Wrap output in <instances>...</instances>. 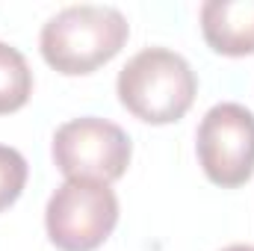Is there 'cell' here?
<instances>
[{
    "instance_id": "obj_3",
    "label": "cell",
    "mask_w": 254,
    "mask_h": 251,
    "mask_svg": "<svg viewBox=\"0 0 254 251\" xmlns=\"http://www.w3.org/2000/svg\"><path fill=\"white\" fill-rule=\"evenodd\" d=\"M119 225V198L110 184L68 178L48 201L45 228L60 251H95Z\"/></svg>"
},
{
    "instance_id": "obj_5",
    "label": "cell",
    "mask_w": 254,
    "mask_h": 251,
    "mask_svg": "<svg viewBox=\"0 0 254 251\" xmlns=\"http://www.w3.org/2000/svg\"><path fill=\"white\" fill-rule=\"evenodd\" d=\"M195 151L216 187H243L254 175V113L234 101L210 107L198 125Z\"/></svg>"
},
{
    "instance_id": "obj_1",
    "label": "cell",
    "mask_w": 254,
    "mask_h": 251,
    "mask_svg": "<svg viewBox=\"0 0 254 251\" xmlns=\"http://www.w3.org/2000/svg\"><path fill=\"white\" fill-rule=\"evenodd\" d=\"M130 36V24L116 6L74 3L60 9L42 27V57L60 74H92L110 63Z\"/></svg>"
},
{
    "instance_id": "obj_8",
    "label": "cell",
    "mask_w": 254,
    "mask_h": 251,
    "mask_svg": "<svg viewBox=\"0 0 254 251\" xmlns=\"http://www.w3.org/2000/svg\"><path fill=\"white\" fill-rule=\"evenodd\" d=\"M27 160L21 157V151L9 148V145H0V210H6L9 204L18 201V195L24 192L27 184Z\"/></svg>"
},
{
    "instance_id": "obj_7",
    "label": "cell",
    "mask_w": 254,
    "mask_h": 251,
    "mask_svg": "<svg viewBox=\"0 0 254 251\" xmlns=\"http://www.w3.org/2000/svg\"><path fill=\"white\" fill-rule=\"evenodd\" d=\"M33 92V71L27 65V57L0 42V116L21 110L30 101Z\"/></svg>"
},
{
    "instance_id": "obj_2",
    "label": "cell",
    "mask_w": 254,
    "mask_h": 251,
    "mask_svg": "<svg viewBox=\"0 0 254 251\" xmlns=\"http://www.w3.org/2000/svg\"><path fill=\"white\" fill-rule=\"evenodd\" d=\"M119 101L148 125H172L187 116L198 80L192 65L169 48H145L119 71Z\"/></svg>"
},
{
    "instance_id": "obj_4",
    "label": "cell",
    "mask_w": 254,
    "mask_h": 251,
    "mask_svg": "<svg viewBox=\"0 0 254 251\" xmlns=\"http://www.w3.org/2000/svg\"><path fill=\"white\" fill-rule=\"evenodd\" d=\"M54 163L65 178L113 184L127 172L130 136L119 125L95 116L71 119L54 133Z\"/></svg>"
},
{
    "instance_id": "obj_9",
    "label": "cell",
    "mask_w": 254,
    "mask_h": 251,
    "mask_svg": "<svg viewBox=\"0 0 254 251\" xmlns=\"http://www.w3.org/2000/svg\"><path fill=\"white\" fill-rule=\"evenodd\" d=\"M222 251H254V246H243V243H237V246H228V249Z\"/></svg>"
},
{
    "instance_id": "obj_6",
    "label": "cell",
    "mask_w": 254,
    "mask_h": 251,
    "mask_svg": "<svg viewBox=\"0 0 254 251\" xmlns=\"http://www.w3.org/2000/svg\"><path fill=\"white\" fill-rule=\"evenodd\" d=\"M201 33L216 54H254V0H207L201 6Z\"/></svg>"
}]
</instances>
